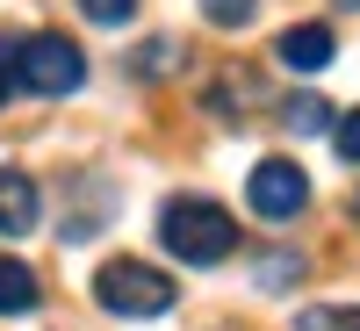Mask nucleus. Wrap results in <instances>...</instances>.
Wrapping results in <instances>:
<instances>
[{"instance_id":"20e7f679","label":"nucleus","mask_w":360,"mask_h":331,"mask_svg":"<svg viewBox=\"0 0 360 331\" xmlns=\"http://www.w3.org/2000/svg\"><path fill=\"white\" fill-rule=\"evenodd\" d=\"M245 202H252V216L288 223V216H303V209H310V173L295 166V159H259L252 180H245Z\"/></svg>"},{"instance_id":"2eb2a0df","label":"nucleus","mask_w":360,"mask_h":331,"mask_svg":"<svg viewBox=\"0 0 360 331\" xmlns=\"http://www.w3.org/2000/svg\"><path fill=\"white\" fill-rule=\"evenodd\" d=\"M15 94V65H8V51H0V101Z\"/></svg>"},{"instance_id":"7ed1b4c3","label":"nucleus","mask_w":360,"mask_h":331,"mask_svg":"<svg viewBox=\"0 0 360 331\" xmlns=\"http://www.w3.org/2000/svg\"><path fill=\"white\" fill-rule=\"evenodd\" d=\"M173 295L180 288L159 274V266H144V259H108L101 274H94V303L108 317H166Z\"/></svg>"},{"instance_id":"f8f14e48","label":"nucleus","mask_w":360,"mask_h":331,"mask_svg":"<svg viewBox=\"0 0 360 331\" xmlns=\"http://www.w3.org/2000/svg\"><path fill=\"white\" fill-rule=\"evenodd\" d=\"M79 15H86V22H101V29H123V22L137 15V0H79Z\"/></svg>"},{"instance_id":"1a4fd4ad","label":"nucleus","mask_w":360,"mask_h":331,"mask_svg":"<svg viewBox=\"0 0 360 331\" xmlns=\"http://www.w3.org/2000/svg\"><path fill=\"white\" fill-rule=\"evenodd\" d=\"M252 274H259V288H295L303 281V252H266Z\"/></svg>"},{"instance_id":"6e6552de","label":"nucleus","mask_w":360,"mask_h":331,"mask_svg":"<svg viewBox=\"0 0 360 331\" xmlns=\"http://www.w3.org/2000/svg\"><path fill=\"white\" fill-rule=\"evenodd\" d=\"M281 123H288L295 137H324V130H332V101H317V94H288V101H281Z\"/></svg>"},{"instance_id":"f257e3e1","label":"nucleus","mask_w":360,"mask_h":331,"mask_svg":"<svg viewBox=\"0 0 360 331\" xmlns=\"http://www.w3.org/2000/svg\"><path fill=\"white\" fill-rule=\"evenodd\" d=\"M159 245L180 266H224L238 252V223H231V209L209 202V195H173L159 209Z\"/></svg>"},{"instance_id":"9d476101","label":"nucleus","mask_w":360,"mask_h":331,"mask_svg":"<svg viewBox=\"0 0 360 331\" xmlns=\"http://www.w3.org/2000/svg\"><path fill=\"white\" fill-rule=\"evenodd\" d=\"M130 65H137L144 79H166V72L180 65V44H173V37H152V44H144V51L130 58Z\"/></svg>"},{"instance_id":"423d86ee","label":"nucleus","mask_w":360,"mask_h":331,"mask_svg":"<svg viewBox=\"0 0 360 331\" xmlns=\"http://www.w3.org/2000/svg\"><path fill=\"white\" fill-rule=\"evenodd\" d=\"M44 223V195L22 166H0V238H29Z\"/></svg>"},{"instance_id":"dca6fc26","label":"nucleus","mask_w":360,"mask_h":331,"mask_svg":"<svg viewBox=\"0 0 360 331\" xmlns=\"http://www.w3.org/2000/svg\"><path fill=\"white\" fill-rule=\"evenodd\" d=\"M339 8H360V0H339Z\"/></svg>"},{"instance_id":"0eeeda50","label":"nucleus","mask_w":360,"mask_h":331,"mask_svg":"<svg viewBox=\"0 0 360 331\" xmlns=\"http://www.w3.org/2000/svg\"><path fill=\"white\" fill-rule=\"evenodd\" d=\"M37 303H44V281L29 274L22 259H8V252H0V317H29Z\"/></svg>"},{"instance_id":"ddd939ff","label":"nucleus","mask_w":360,"mask_h":331,"mask_svg":"<svg viewBox=\"0 0 360 331\" xmlns=\"http://www.w3.org/2000/svg\"><path fill=\"white\" fill-rule=\"evenodd\" d=\"M332 144H339V159H346V166H360V108H346L339 123H332Z\"/></svg>"},{"instance_id":"4468645a","label":"nucleus","mask_w":360,"mask_h":331,"mask_svg":"<svg viewBox=\"0 0 360 331\" xmlns=\"http://www.w3.org/2000/svg\"><path fill=\"white\" fill-rule=\"evenodd\" d=\"M295 331H360V310H303Z\"/></svg>"},{"instance_id":"39448f33","label":"nucleus","mask_w":360,"mask_h":331,"mask_svg":"<svg viewBox=\"0 0 360 331\" xmlns=\"http://www.w3.org/2000/svg\"><path fill=\"white\" fill-rule=\"evenodd\" d=\"M274 58H281L288 72H324L339 58V37H332V22H295V29L274 37Z\"/></svg>"},{"instance_id":"f3484780","label":"nucleus","mask_w":360,"mask_h":331,"mask_svg":"<svg viewBox=\"0 0 360 331\" xmlns=\"http://www.w3.org/2000/svg\"><path fill=\"white\" fill-rule=\"evenodd\" d=\"M353 216H360V195H353Z\"/></svg>"},{"instance_id":"f03ea898","label":"nucleus","mask_w":360,"mask_h":331,"mask_svg":"<svg viewBox=\"0 0 360 331\" xmlns=\"http://www.w3.org/2000/svg\"><path fill=\"white\" fill-rule=\"evenodd\" d=\"M8 65H15V86H29V94H44V101H58V94H79V79H86V51L72 44V37H22L15 51H8Z\"/></svg>"},{"instance_id":"9b49d317","label":"nucleus","mask_w":360,"mask_h":331,"mask_svg":"<svg viewBox=\"0 0 360 331\" xmlns=\"http://www.w3.org/2000/svg\"><path fill=\"white\" fill-rule=\"evenodd\" d=\"M202 15L217 22V29H245V22L259 15V0H202Z\"/></svg>"}]
</instances>
